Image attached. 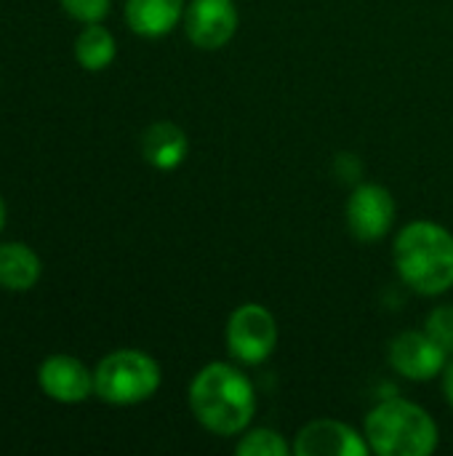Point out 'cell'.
Masks as SVG:
<instances>
[{
  "label": "cell",
  "mask_w": 453,
  "mask_h": 456,
  "mask_svg": "<svg viewBox=\"0 0 453 456\" xmlns=\"http://www.w3.org/2000/svg\"><path fill=\"white\" fill-rule=\"evenodd\" d=\"M190 411L214 436H243L256 414V390L232 363L214 361L190 382Z\"/></svg>",
  "instance_id": "cell-1"
},
{
  "label": "cell",
  "mask_w": 453,
  "mask_h": 456,
  "mask_svg": "<svg viewBox=\"0 0 453 456\" xmlns=\"http://www.w3.org/2000/svg\"><path fill=\"white\" fill-rule=\"evenodd\" d=\"M392 259L400 281L422 297L453 289V235L438 222H409L395 238Z\"/></svg>",
  "instance_id": "cell-2"
},
{
  "label": "cell",
  "mask_w": 453,
  "mask_h": 456,
  "mask_svg": "<svg viewBox=\"0 0 453 456\" xmlns=\"http://www.w3.org/2000/svg\"><path fill=\"white\" fill-rule=\"evenodd\" d=\"M363 436L376 456H430L441 441L435 419L406 398H390L374 406L366 417Z\"/></svg>",
  "instance_id": "cell-3"
},
{
  "label": "cell",
  "mask_w": 453,
  "mask_h": 456,
  "mask_svg": "<svg viewBox=\"0 0 453 456\" xmlns=\"http://www.w3.org/2000/svg\"><path fill=\"white\" fill-rule=\"evenodd\" d=\"M163 382L160 366L142 350H115L93 369V395L112 406H136L150 401Z\"/></svg>",
  "instance_id": "cell-4"
},
{
  "label": "cell",
  "mask_w": 453,
  "mask_h": 456,
  "mask_svg": "<svg viewBox=\"0 0 453 456\" xmlns=\"http://www.w3.org/2000/svg\"><path fill=\"white\" fill-rule=\"evenodd\" d=\"M224 337L227 350L235 361L246 366H259L275 353L280 331L275 315L264 305L246 302L238 310H232Z\"/></svg>",
  "instance_id": "cell-5"
},
{
  "label": "cell",
  "mask_w": 453,
  "mask_h": 456,
  "mask_svg": "<svg viewBox=\"0 0 453 456\" xmlns=\"http://www.w3.org/2000/svg\"><path fill=\"white\" fill-rule=\"evenodd\" d=\"M395 198L387 187L374 182H360L344 208L347 230L360 243H376L382 240L392 224H395Z\"/></svg>",
  "instance_id": "cell-6"
},
{
  "label": "cell",
  "mask_w": 453,
  "mask_h": 456,
  "mask_svg": "<svg viewBox=\"0 0 453 456\" xmlns=\"http://www.w3.org/2000/svg\"><path fill=\"white\" fill-rule=\"evenodd\" d=\"M387 358L390 366L411 382H427L441 377L451 361V355L427 331H417V329L400 331L390 342Z\"/></svg>",
  "instance_id": "cell-7"
},
{
  "label": "cell",
  "mask_w": 453,
  "mask_h": 456,
  "mask_svg": "<svg viewBox=\"0 0 453 456\" xmlns=\"http://www.w3.org/2000/svg\"><path fill=\"white\" fill-rule=\"evenodd\" d=\"M182 21L195 48L219 51L235 37L240 16L232 0H190Z\"/></svg>",
  "instance_id": "cell-8"
},
{
  "label": "cell",
  "mask_w": 453,
  "mask_h": 456,
  "mask_svg": "<svg viewBox=\"0 0 453 456\" xmlns=\"http://www.w3.org/2000/svg\"><path fill=\"white\" fill-rule=\"evenodd\" d=\"M37 385L56 403H83L93 395V371L72 355H48L37 369Z\"/></svg>",
  "instance_id": "cell-9"
},
{
  "label": "cell",
  "mask_w": 453,
  "mask_h": 456,
  "mask_svg": "<svg viewBox=\"0 0 453 456\" xmlns=\"http://www.w3.org/2000/svg\"><path fill=\"white\" fill-rule=\"evenodd\" d=\"M291 449L296 456H366L371 452L366 436L336 419H315L304 425Z\"/></svg>",
  "instance_id": "cell-10"
},
{
  "label": "cell",
  "mask_w": 453,
  "mask_h": 456,
  "mask_svg": "<svg viewBox=\"0 0 453 456\" xmlns=\"http://www.w3.org/2000/svg\"><path fill=\"white\" fill-rule=\"evenodd\" d=\"M142 155L158 171L179 168L190 155V139L182 126L171 120H158L142 134Z\"/></svg>",
  "instance_id": "cell-11"
},
{
  "label": "cell",
  "mask_w": 453,
  "mask_h": 456,
  "mask_svg": "<svg viewBox=\"0 0 453 456\" xmlns=\"http://www.w3.org/2000/svg\"><path fill=\"white\" fill-rule=\"evenodd\" d=\"M187 0H125V24L142 37H163L184 19Z\"/></svg>",
  "instance_id": "cell-12"
},
{
  "label": "cell",
  "mask_w": 453,
  "mask_h": 456,
  "mask_svg": "<svg viewBox=\"0 0 453 456\" xmlns=\"http://www.w3.org/2000/svg\"><path fill=\"white\" fill-rule=\"evenodd\" d=\"M40 275H43V262L35 254V248H29L21 240L0 243V289L3 291L24 294L37 286Z\"/></svg>",
  "instance_id": "cell-13"
},
{
  "label": "cell",
  "mask_w": 453,
  "mask_h": 456,
  "mask_svg": "<svg viewBox=\"0 0 453 456\" xmlns=\"http://www.w3.org/2000/svg\"><path fill=\"white\" fill-rule=\"evenodd\" d=\"M115 53H117L115 35L107 27H101V21L85 24L80 35L75 37V59L88 72L107 69L115 61Z\"/></svg>",
  "instance_id": "cell-14"
},
{
  "label": "cell",
  "mask_w": 453,
  "mask_h": 456,
  "mask_svg": "<svg viewBox=\"0 0 453 456\" xmlns=\"http://www.w3.org/2000/svg\"><path fill=\"white\" fill-rule=\"evenodd\" d=\"M238 456H288L294 454V449L286 444V438L270 428H254L246 430L243 438L235 446Z\"/></svg>",
  "instance_id": "cell-15"
},
{
  "label": "cell",
  "mask_w": 453,
  "mask_h": 456,
  "mask_svg": "<svg viewBox=\"0 0 453 456\" xmlns=\"http://www.w3.org/2000/svg\"><path fill=\"white\" fill-rule=\"evenodd\" d=\"M425 331L453 358V305L435 307L425 321Z\"/></svg>",
  "instance_id": "cell-16"
},
{
  "label": "cell",
  "mask_w": 453,
  "mask_h": 456,
  "mask_svg": "<svg viewBox=\"0 0 453 456\" xmlns=\"http://www.w3.org/2000/svg\"><path fill=\"white\" fill-rule=\"evenodd\" d=\"M64 13L83 24H96L109 13L112 0H59Z\"/></svg>",
  "instance_id": "cell-17"
},
{
  "label": "cell",
  "mask_w": 453,
  "mask_h": 456,
  "mask_svg": "<svg viewBox=\"0 0 453 456\" xmlns=\"http://www.w3.org/2000/svg\"><path fill=\"white\" fill-rule=\"evenodd\" d=\"M443 393H446V401L451 403L453 409V358L449 361V366L443 369Z\"/></svg>",
  "instance_id": "cell-18"
},
{
  "label": "cell",
  "mask_w": 453,
  "mask_h": 456,
  "mask_svg": "<svg viewBox=\"0 0 453 456\" xmlns=\"http://www.w3.org/2000/svg\"><path fill=\"white\" fill-rule=\"evenodd\" d=\"M3 224H5V203L0 198V232H3Z\"/></svg>",
  "instance_id": "cell-19"
}]
</instances>
